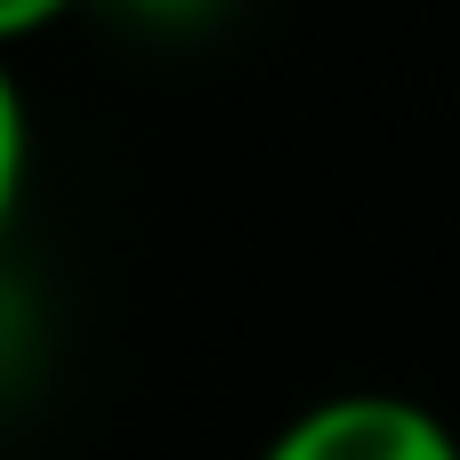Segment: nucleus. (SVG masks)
<instances>
[{
  "mask_svg": "<svg viewBox=\"0 0 460 460\" xmlns=\"http://www.w3.org/2000/svg\"><path fill=\"white\" fill-rule=\"evenodd\" d=\"M24 178H32V113H24V89H16V73L0 57V234H8L16 202H24Z\"/></svg>",
  "mask_w": 460,
  "mask_h": 460,
  "instance_id": "2",
  "label": "nucleus"
},
{
  "mask_svg": "<svg viewBox=\"0 0 460 460\" xmlns=\"http://www.w3.org/2000/svg\"><path fill=\"white\" fill-rule=\"evenodd\" d=\"M259 460H460V437L420 396L348 388V396H323V404L291 412Z\"/></svg>",
  "mask_w": 460,
  "mask_h": 460,
  "instance_id": "1",
  "label": "nucleus"
},
{
  "mask_svg": "<svg viewBox=\"0 0 460 460\" xmlns=\"http://www.w3.org/2000/svg\"><path fill=\"white\" fill-rule=\"evenodd\" d=\"M81 0H0V57L16 49V40H32V32H49V24H65Z\"/></svg>",
  "mask_w": 460,
  "mask_h": 460,
  "instance_id": "3",
  "label": "nucleus"
},
{
  "mask_svg": "<svg viewBox=\"0 0 460 460\" xmlns=\"http://www.w3.org/2000/svg\"><path fill=\"white\" fill-rule=\"evenodd\" d=\"M113 8H137V16H186V8H202V0H113Z\"/></svg>",
  "mask_w": 460,
  "mask_h": 460,
  "instance_id": "4",
  "label": "nucleus"
}]
</instances>
